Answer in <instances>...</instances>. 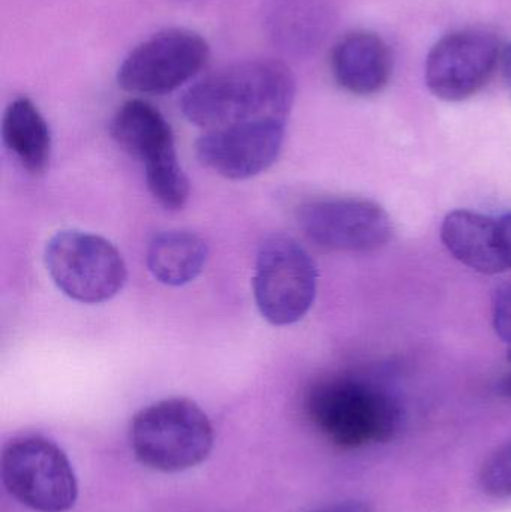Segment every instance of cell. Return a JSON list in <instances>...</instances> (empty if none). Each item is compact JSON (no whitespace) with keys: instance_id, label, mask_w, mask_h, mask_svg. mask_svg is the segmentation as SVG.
Segmentation results:
<instances>
[{"instance_id":"cell-15","label":"cell","mask_w":511,"mask_h":512,"mask_svg":"<svg viewBox=\"0 0 511 512\" xmlns=\"http://www.w3.org/2000/svg\"><path fill=\"white\" fill-rule=\"evenodd\" d=\"M264 20L279 48L300 54L323 38L329 9L326 0H267Z\"/></svg>"},{"instance_id":"cell-9","label":"cell","mask_w":511,"mask_h":512,"mask_svg":"<svg viewBox=\"0 0 511 512\" xmlns=\"http://www.w3.org/2000/svg\"><path fill=\"white\" fill-rule=\"evenodd\" d=\"M500 54V41L488 30L449 33L429 51L426 84L443 101H465L488 83L500 62Z\"/></svg>"},{"instance_id":"cell-16","label":"cell","mask_w":511,"mask_h":512,"mask_svg":"<svg viewBox=\"0 0 511 512\" xmlns=\"http://www.w3.org/2000/svg\"><path fill=\"white\" fill-rule=\"evenodd\" d=\"M209 249L198 234L191 231H164L153 237L147 249V267L158 282L183 286L200 276Z\"/></svg>"},{"instance_id":"cell-21","label":"cell","mask_w":511,"mask_h":512,"mask_svg":"<svg viewBox=\"0 0 511 512\" xmlns=\"http://www.w3.org/2000/svg\"><path fill=\"white\" fill-rule=\"evenodd\" d=\"M501 68H503L504 81H506L507 89H509L511 95V44L507 45L501 53Z\"/></svg>"},{"instance_id":"cell-20","label":"cell","mask_w":511,"mask_h":512,"mask_svg":"<svg viewBox=\"0 0 511 512\" xmlns=\"http://www.w3.org/2000/svg\"><path fill=\"white\" fill-rule=\"evenodd\" d=\"M311 512H372V510L366 502L347 499V501L335 502V504L326 505V507H320Z\"/></svg>"},{"instance_id":"cell-8","label":"cell","mask_w":511,"mask_h":512,"mask_svg":"<svg viewBox=\"0 0 511 512\" xmlns=\"http://www.w3.org/2000/svg\"><path fill=\"white\" fill-rule=\"evenodd\" d=\"M297 222L311 242L327 251H377L392 240L389 213L363 198H321L302 204Z\"/></svg>"},{"instance_id":"cell-2","label":"cell","mask_w":511,"mask_h":512,"mask_svg":"<svg viewBox=\"0 0 511 512\" xmlns=\"http://www.w3.org/2000/svg\"><path fill=\"white\" fill-rule=\"evenodd\" d=\"M306 414L335 447L359 450L383 444L396 433L399 411L374 385L353 378H327L309 388Z\"/></svg>"},{"instance_id":"cell-14","label":"cell","mask_w":511,"mask_h":512,"mask_svg":"<svg viewBox=\"0 0 511 512\" xmlns=\"http://www.w3.org/2000/svg\"><path fill=\"white\" fill-rule=\"evenodd\" d=\"M2 137L8 152L27 173L42 176L50 167V126L29 98H17L8 105L3 114Z\"/></svg>"},{"instance_id":"cell-19","label":"cell","mask_w":511,"mask_h":512,"mask_svg":"<svg viewBox=\"0 0 511 512\" xmlns=\"http://www.w3.org/2000/svg\"><path fill=\"white\" fill-rule=\"evenodd\" d=\"M498 227H500L504 261H506L507 268L511 270V212L498 216Z\"/></svg>"},{"instance_id":"cell-5","label":"cell","mask_w":511,"mask_h":512,"mask_svg":"<svg viewBox=\"0 0 511 512\" xmlns=\"http://www.w3.org/2000/svg\"><path fill=\"white\" fill-rule=\"evenodd\" d=\"M44 261L57 288L78 303H105L128 279L123 256L113 243L84 231L54 234L45 246Z\"/></svg>"},{"instance_id":"cell-4","label":"cell","mask_w":511,"mask_h":512,"mask_svg":"<svg viewBox=\"0 0 511 512\" xmlns=\"http://www.w3.org/2000/svg\"><path fill=\"white\" fill-rule=\"evenodd\" d=\"M3 486L36 512H68L78 498L74 468L65 451L41 435H23L3 447Z\"/></svg>"},{"instance_id":"cell-3","label":"cell","mask_w":511,"mask_h":512,"mask_svg":"<svg viewBox=\"0 0 511 512\" xmlns=\"http://www.w3.org/2000/svg\"><path fill=\"white\" fill-rule=\"evenodd\" d=\"M135 459L156 472L177 474L201 465L215 444L206 412L189 399H167L141 409L131 423Z\"/></svg>"},{"instance_id":"cell-22","label":"cell","mask_w":511,"mask_h":512,"mask_svg":"<svg viewBox=\"0 0 511 512\" xmlns=\"http://www.w3.org/2000/svg\"><path fill=\"white\" fill-rule=\"evenodd\" d=\"M498 390H500L501 396L506 397V399H511V373L500 382V388H498Z\"/></svg>"},{"instance_id":"cell-6","label":"cell","mask_w":511,"mask_h":512,"mask_svg":"<svg viewBox=\"0 0 511 512\" xmlns=\"http://www.w3.org/2000/svg\"><path fill=\"white\" fill-rule=\"evenodd\" d=\"M314 259L293 237L272 234L260 245L255 262L254 295L261 316L276 327L299 322L317 295Z\"/></svg>"},{"instance_id":"cell-10","label":"cell","mask_w":511,"mask_h":512,"mask_svg":"<svg viewBox=\"0 0 511 512\" xmlns=\"http://www.w3.org/2000/svg\"><path fill=\"white\" fill-rule=\"evenodd\" d=\"M285 120L266 117L207 131L197 141L198 161L228 180L258 176L278 161Z\"/></svg>"},{"instance_id":"cell-17","label":"cell","mask_w":511,"mask_h":512,"mask_svg":"<svg viewBox=\"0 0 511 512\" xmlns=\"http://www.w3.org/2000/svg\"><path fill=\"white\" fill-rule=\"evenodd\" d=\"M480 486L492 498H511V444L486 459L480 469Z\"/></svg>"},{"instance_id":"cell-13","label":"cell","mask_w":511,"mask_h":512,"mask_svg":"<svg viewBox=\"0 0 511 512\" xmlns=\"http://www.w3.org/2000/svg\"><path fill=\"white\" fill-rule=\"evenodd\" d=\"M441 240L453 258L477 273L492 276L509 271L501 248L498 218L455 210L441 225Z\"/></svg>"},{"instance_id":"cell-18","label":"cell","mask_w":511,"mask_h":512,"mask_svg":"<svg viewBox=\"0 0 511 512\" xmlns=\"http://www.w3.org/2000/svg\"><path fill=\"white\" fill-rule=\"evenodd\" d=\"M492 322L497 336L511 343V283H501L492 294Z\"/></svg>"},{"instance_id":"cell-23","label":"cell","mask_w":511,"mask_h":512,"mask_svg":"<svg viewBox=\"0 0 511 512\" xmlns=\"http://www.w3.org/2000/svg\"><path fill=\"white\" fill-rule=\"evenodd\" d=\"M509 360L511 361V351L509 352Z\"/></svg>"},{"instance_id":"cell-11","label":"cell","mask_w":511,"mask_h":512,"mask_svg":"<svg viewBox=\"0 0 511 512\" xmlns=\"http://www.w3.org/2000/svg\"><path fill=\"white\" fill-rule=\"evenodd\" d=\"M110 134L120 149L144 165L146 179L182 168L170 123L149 102L141 99L125 102L111 120Z\"/></svg>"},{"instance_id":"cell-1","label":"cell","mask_w":511,"mask_h":512,"mask_svg":"<svg viewBox=\"0 0 511 512\" xmlns=\"http://www.w3.org/2000/svg\"><path fill=\"white\" fill-rule=\"evenodd\" d=\"M294 96L296 81L284 63L249 60L192 84L183 93L180 108L189 122L213 131L266 117L287 119Z\"/></svg>"},{"instance_id":"cell-12","label":"cell","mask_w":511,"mask_h":512,"mask_svg":"<svg viewBox=\"0 0 511 512\" xmlns=\"http://www.w3.org/2000/svg\"><path fill=\"white\" fill-rule=\"evenodd\" d=\"M333 77L351 95L371 96L389 84L393 57L377 33L356 30L339 39L332 51Z\"/></svg>"},{"instance_id":"cell-7","label":"cell","mask_w":511,"mask_h":512,"mask_svg":"<svg viewBox=\"0 0 511 512\" xmlns=\"http://www.w3.org/2000/svg\"><path fill=\"white\" fill-rule=\"evenodd\" d=\"M206 39L185 29L156 33L120 65L117 83L126 92L165 95L194 78L209 60Z\"/></svg>"}]
</instances>
